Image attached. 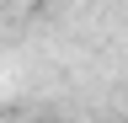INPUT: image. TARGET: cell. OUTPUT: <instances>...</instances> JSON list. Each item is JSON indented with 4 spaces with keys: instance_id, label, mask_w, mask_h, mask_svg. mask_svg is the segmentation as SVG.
I'll use <instances>...</instances> for the list:
<instances>
[]
</instances>
